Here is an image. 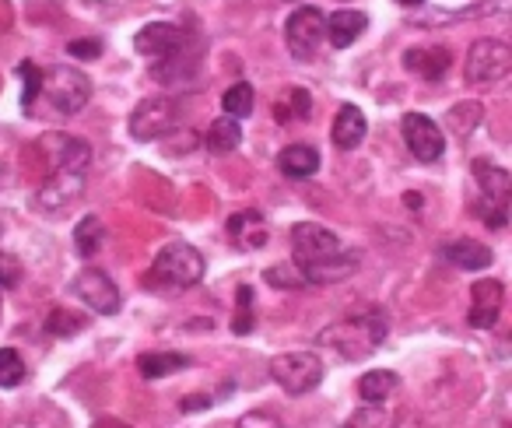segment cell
<instances>
[{
	"label": "cell",
	"instance_id": "obj_1",
	"mask_svg": "<svg viewBox=\"0 0 512 428\" xmlns=\"http://www.w3.org/2000/svg\"><path fill=\"white\" fill-rule=\"evenodd\" d=\"M295 264L306 274L309 285H334L358 271V253L348 250L330 229L313 222H299L292 229Z\"/></svg>",
	"mask_w": 512,
	"mask_h": 428
},
{
	"label": "cell",
	"instance_id": "obj_2",
	"mask_svg": "<svg viewBox=\"0 0 512 428\" xmlns=\"http://www.w3.org/2000/svg\"><path fill=\"white\" fill-rule=\"evenodd\" d=\"M134 46L141 57L151 60V74H155V78L165 71V67H176V71H172V81H179V78H190V74L183 71V64L190 67V71L197 67L200 46L193 43L179 25H169V22L144 25V29L137 32Z\"/></svg>",
	"mask_w": 512,
	"mask_h": 428
},
{
	"label": "cell",
	"instance_id": "obj_3",
	"mask_svg": "<svg viewBox=\"0 0 512 428\" xmlns=\"http://www.w3.org/2000/svg\"><path fill=\"white\" fill-rule=\"evenodd\" d=\"M204 278V257L190 243H172L151 260V271L144 274V288L158 295H176L200 285Z\"/></svg>",
	"mask_w": 512,
	"mask_h": 428
},
{
	"label": "cell",
	"instance_id": "obj_4",
	"mask_svg": "<svg viewBox=\"0 0 512 428\" xmlns=\"http://www.w3.org/2000/svg\"><path fill=\"white\" fill-rule=\"evenodd\" d=\"M383 341H386V320L379 313H358V316H348V320L330 323L327 330H320L323 348L348 358V362L369 358Z\"/></svg>",
	"mask_w": 512,
	"mask_h": 428
},
{
	"label": "cell",
	"instance_id": "obj_5",
	"mask_svg": "<svg viewBox=\"0 0 512 428\" xmlns=\"http://www.w3.org/2000/svg\"><path fill=\"white\" fill-rule=\"evenodd\" d=\"M39 88H43L46 102H50L60 116L81 113V109L88 106V99H92V81H88V74H81L78 67H67V64L50 67V71L43 74V81H39Z\"/></svg>",
	"mask_w": 512,
	"mask_h": 428
},
{
	"label": "cell",
	"instance_id": "obj_6",
	"mask_svg": "<svg viewBox=\"0 0 512 428\" xmlns=\"http://www.w3.org/2000/svg\"><path fill=\"white\" fill-rule=\"evenodd\" d=\"M474 179H477V186H481V200H484V207L477 211L481 222L488 225V229H505V222H509V193H512L509 172L498 169V165H488L484 158H477Z\"/></svg>",
	"mask_w": 512,
	"mask_h": 428
},
{
	"label": "cell",
	"instance_id": "obj_7",
	"mask_svg": "<svg viewBox=\"0 0 512 428\" xmlns=\"http://www.w3.org/2000/svg\"><path fill=\"white\" fill-rule=\"evenodd\" d=\"M512 71V50L502 39H477L463 60V74L470 85H498Z\"/></svg>",
	"mask_w": 512,
	"mask_h": 428
},
{
	"label": "cell",
	"instance_id": "obj_8",
	"mask_svg": "<svg viewBox=\"0 0 512 428\" xmlns=\"http://www.w3.org/2000/svg\"><path fill=\"white\" fill-rule=\"evenodd\" d=\"M271 379L292 397H302V393L316 390L323 379V362L313 355V351H285L271 362Z\"/></svg>",
	"mask_w": 512,
	"mask_h": 428
},
{
	"label": "cell",
	"instance_id": "obj_9",
	"mask_svg": "<svg viewBox=\"0 0 512 428\" xmlns=\"http://www.w3.org/2000/svg\"><path fill=\"white\" fill-rule=\"evenodd\" d=\"M285 43L292 50V57L313 60L320 53V46L327 43V15L320 8H299L292 11V18L285 22Z\"/></svg>",
	"mask_w": 512,
	"mask_h": 428
},
{
	"label": "cell",
	"instance_id": "obj_10",
	"mask_svg": "<svg viewBox=\"0 0 512 428\" xmlns=\"http://www.w3.org/2000/svg\"><path fill=\"white\" fill-rule=\"evenodd\" d=\"M179 127V102L169 95H151L130 113V134L137 141H158Z\"/></svg>",
	"mask_w": 512,
	"mask_h": 428
},
{
	"label": "cell",
	"instance_id": "obj_11",
	"mask_svg": "<svg viewBox=\"0 0 512 428\" xmlns=\"http://www.w3.org/2000/svg\"><path fill=\"white\" fill-rule=\"evenodd\" d=\"M71 292L78 295L88 309H95V313H102V316L120 313V288H116L113 278H109L106 271H99V267H85V271L74 274Z\"/></svg>",
	"mask_w": 512,
	"mask_h": 428
},
{
	"label": "cell",
	"instance_id": "obj_12",
	"mask_svg": "<svg viewBox=\"0 0 512 428\" xmlns=\"http://www.w3.org/2000/svg\"><path fill=\"white\" fill-rule=\"evenodd\" d=\"M39 151L50 162V169H67V172H85L88 162H92V148H88L85 137L74 134H60V130H50V134L39 137Z\"/></svg>",
	"mask_w": 512,
	"mask_h": 428
},
{
	"label": "cell",
	"instance_id": "obj_13",
	"mask_svg": "<svg viewBox=\"0 0 512 428\" xmlns=\"http://www.w3.org/2000/svg\"><path fill=\"white\" fill-rule=\"evenodd\" d=\"M404 141H407V148H411V155L418 158V162H425V165L439 162L442 151H446L442 127L428 120L425 113H407L404 116Z\"/></svg>",
	"mask_w": 512,
	"mask_h": 428
},
{
	"label": "cell",
	"instance_id": "obj_14",
	"mask_svg": "<svg viewBox=\"0 0 512 428\" xmlns=\"http://www.w3.org/2000/svg\"><path fill=\"white\" fill-rule=\"evenodd\" d=\"M85 190V172H67V169H57L50 179L43 183V190L36 193V207L43 214H60L74 204Z\"/></svg>",
	"mask_w": 512,
	"mask_h": 428
},
{
	"label": "cell",
	"instance_id": "obj_15",
	"mask_svg": "<svg viewBox=\"0 0 512 428\" xmlns=\"http://www.w3.org/2000/svg\"><path fill=\"white\" fill-rule=\"evenodd\" d=\"M502 299H505V288L502 281H477L470 288V327L477 330H488L498 323V313H502Z\"/></svg>",
	"mask_w": 512,
	"mask_h": 428
},
{
	"label": "cell",
	"instance_id": "obj_16",
	"mask_svg": "<svg viewBox=\"0 0 512 428\" xmlns=\"http://www.w3.org/2000/svg\"><path fill=\"white\" fill-rule=\"evenodd\" d=\"M228 239H232L239 250L253 253V250H264L271 232H267V222L260 218V211H239L228 218Z\"/></svg>",
	"mask_w": 512,
	"mask_h": 428
},
{
	"label": "cell",
	"instance_id": "obj_17",
	"mask_svg": "<svg viewBox=\"0 0 512 428\" xmlns=\"http://www.w3.org/2000/svg\"><path fill=\"white\" fill-rule=\"evenodd\" d=\"M404 67L425 81H439L453 67V57H449L446 46H414V50L404 53Z\"/></svg>",
	"mask_w": 512,
	"mask_h": 428
},
{
	"label": "cell",
	"instance_id": "obj_18",
	"mask_svg": "<svg viewBox=\"0 0 512 428\" xmlns=\"http://www.w3.org/2000/svg\"><path fill=\"white\" fill-rule=\"evenodd\" d=\"M369 29V18L362 15V11H337V15L327 18V43L334 46V50H348L351 43H358V36Z\"/></svg>",
	"mask_w": 512,
	"mask_h": 428
},
{
	"label": "cell",
	"instance_id": "obj_19",
	"mask_svg": "<svg viewBox=\"0 0 512 428\" xmlns=\"http://www.w3.org/2000/svg\"><path fill=\"white\" fill-rule=\"evenodd\" d=\"M330 134H334V144L344 151L358 148V144L365 141V116L358 106H341L334 116V127H330Z\"/></svg>",
	"mask_w": 512,
	"mask_h": 428
},
{
	"label": "cell",
	"instance_id": "obj_20",
	"mask_svg": "<svg viewBox=\"0 0 512 428\" xmlns=\"http://www.w3.org/2000/svg\"><path fill=\"white\" fill-rule=\"evenodd\" d=\"M278 165L285 176L292 179H309L313 172H320V151L313 144H288L278 155Z\"/></svg>",
	"mask_w": 512,
	"mask_h": 428
},
{
	"label": "cell",
	"instance_id": "obj_21",
	"mask_svg": "<svg viewBox=\"0 0 512 428\" xmlns=\"http://www.w3.org/2000/svg\"><path fill=\"white\" fill-rule=\"evenodd\" d=\"M442 257H449V264L463 267V271H484L495 260L488 246L474 243V239H456V243L442 246Z\"/></svg>",
	"mask_w": 512,
	"mask_h": 428
},
{
	"label": "cell",
	"instance_id": "obj_22",
	"mask_svg": "<svg viewBox=\"0 0 512 428\" xmlns=\"http://www.w3.org/2000/svg\"><path fill=\"white\" fill-rule=\"evenodd\" d=\"M204 144H207V151L211 155H228V151H235L242 144V127H239V120L235 116H218V120L207 127V137H204Z\"/></svg>",
	"mask_w": 512,
	"mask_h": 428
},
{
	"label": "cell",
	"instance_id": "obj_23",
	"mask_svg": "<svg viewBox=\"0 0 512 428\" xmlns=\"http://www.w3.org/2000/svg\"><path fill=\"white\" fill-rule=\"evenodd\" d=\"M397 386H400V376L397 372H390V369H372V372H365L362 379H358V397L365 400V404H383L386 397H393L397 393Z\"/></svg>",
	"mask_w": 512,
	"mask_h": 428
},
{
	"label": "cell",
	"instance_id": "obj_24",
	"mask_svg": "<svg viewBox=\"0 0 512 428\" xmlns=\"http://www.w3.org/2000/svg\"><path fill=\"white\" fill-rule=\"evenodd\" d=\"M186 365H190V358L179 355V351H155V355L137 358V369H141L144 379H165V376H172V372L186 369Z\"/></svg>",
	"mask_w": 512,
	"mask_h": 428
},
{
	"label": "cell",
	"instance_id": "obj_25",
	"mask_svg": "<svg viewBox=\"0 0 512 428\" xmlns=\"http://www.w3.org/2000/svg\"><path fill=\"white\" fill-rule=\"evenodd\" d=\"M309 92L306 88H288L285 95H281L278 102H274V116H278V123H288V120H306L309 116Z\"/></svg>",
	"mask_w": 512,
	"mask_h": 428
},
{
	"label": "cell",
	"instance_id": "obj_26",
	"mask_svg": "<svg viewBox=\"0 0 512 428\" xmlns=\"http://www.w3.org/2000/svg\"><path fill=\"white\" fill-rule=\"evenodd\" d=\"M253 102H256V95H253V85H249V81H235V85L221 95V109H225L228 116H235V120L253 113Z\"/></svg>",
	"mask_w": 512,
	"mask_h": 428
},
{
	"label": "cell",
	"instance_id": "obj_27",
	"mask_svg": "<svg viewBox=\"0 0 512 428\" xmlns=\"http://www.w3.org/2000/svg\"><path fill=\"white\" fill-rule=\"evenodd\" d=\"M102 236H106L102 222L95 214H88V218H81L78 229H74V246H78L81 257H95V250L102 246Z\"/></svg>",
	"mask_w": 512,
	"mask_h": 428
},
{
	"label": "cell",
	"instance_id": "obj_28",
	"mask_svg": "<svg viewBox=\"0 0 512 428\" xmlns=\"http://www.w3.org/2000/svg\"><path fill=\"white\" fill-rule=\"evenodd\" d=\"M25 379V358L11 348H0V386L11 390Z\"/></svg>",
	"mask_w": 512,
	"mask_h": 428
},
{
	"label": "cell",
	"instance_id": "obj_29",
	"mask_svg": "<svg viewBox=\"0 0 512 428\" xmlns=\"http://www.w3.org/2000/svg\"><path fill=\"white\" fill-rule=\"evenodd\" d=\"M267 285H274V288H281V292H288V288H306L309 281H306V274L299 271V264H278V267H271L267 271Z\"/></svg>",
	"mask_w": 512,
	"mask_h": 428
},
{
	"label": "cell",
	"instance_id": "obj_30",
	"mask_svg": "<svg viewBox=\"0 0 512 428\" xmlns=\"http://www.w3.org/2000/svg\"><path fill=\"white\" fill-rule=\"evenodd\" d=\"M477 123H481V106L477 102H463V106H453V113H449V127L456 134H470Z\"/></svg>",
	"mask_w": 512,
	"mask_h": 428
},
{
	"label": "cell",
	"instance_id": "obj_31",
	"mask_svg": "<svg viewBox=\"0 0 512 428\" xmlns=\"http://www.w3.org/2000/svg\"><path fill=\"white\" fill-rule=\"evenodd\" d=\"M25 278V267L18 257H11V253H0V288H18Z\"/></svg>",
	"mask_w": 512,
	"mask_h": 428
},
{
	"label": "cell",
	"instance_id": "obj_32",
	"mask_svg": "<svg viewBox=\"0 0 512 428\" xmlns=\"http://www.w3.org/2000/svg\"><path fill=\"white\" fill-rule=\"evenodd\" d=\"M249 302H253V292L242 285L239 288V309H235V320H232L235 334H249V330H253V309H249Z\"/></svg>",
	"mask_w": 512,
	"mask_h": 428
},
{
	"label": "cell",
	"instance_id": "obj_33",
	"mask_svg": "<svg viewBox=\"0 0 512 428\" xmlns=\"http://www.w3.org/2000/svg\"><path fill=\"white\" fill-rule=\"evenodd\" d=\"M81 327H85V320H78V316H67L64 309H53L50 320H46V330H50V334H78Z\"/></svg>",
	"mask_w": 512,
	"mask_h": 428
},
{
	"label": "cell",
	"instance_id": "obj_34",
	"mask_svg": "<svg viewBox=\"0 0 512 428\" xmlns=\"http://www.w3.org/2000/svg\"><path fill=\"white\" fill-rule=\"evenodd\" d=\"M22 74L29 78V88H25V106H32V99H36V92H39V74H36V67H29V64H22Z\"/></svg>",
	"mask_w": 512,
	"mask_h": 428
},
{
	"label": "cell",
	"instance_id": "obj_35",
	"mask_svg": "<svg viewBox=\"0 0 512 428\" xmlns=\"http://www.w3.org/2000/svg\"><path fill=\"white\" fill-rule=\"evenodd\" d=\"M67 50H71L74 57H99L102 46H99V43H71Z\"/></svg>",
	"mask_w": 512,
	"mask_h": 428
},
{
	"label": "cell",
	"instance_id": "obj_36",
	"mask_svg": "<svg viewBox=\"0 0 512 428\" xmlns=\"http://www.w3.org/2000/svg\"><path fill=\"white\" fill-rule=\"evenodd\" d=\"M351 421H355V425H362V421H376V425H383L386 414L383 411H358V414H351Z\"/></svg>",
	"mask_w": 512,
	"mask_h": 428
},
{
	"label": "cell",
	"instance_id": "obj_37",
	"mask_svg": "<svg viewBox=\"0 0 512 428\" xmlns=\"http://www.w3.org/2000/svg\"><path fill=\"white\" fill-rule=\"evenodd\" d=\"M211 400L200 397V393H193V400H183V411H200V407H207Z\"/></svg>",
	"mask_w": 512,
	"mask_h": 428
},
{
	"label": "cell",
	"instance_id": "obj_38",
	"mask_svg": "<svg viewBox=\"0 0 512 428\" xmlns=\"http://www.w3.org/2000/svg\"><path fill=\"white\" fill-rule=\"evenodd\" d=\"M404 200H407V204H411V207H414V211H418V207H421V197H418V193H407V197H404Z\"/></svg>",
	"mask_w": 512,
	"mask_h": 428
},
{
	"label": "cell",
	"instance_id": "obj_39",
	"mask_svg": "<svg viewBox=\"0 0 512 428\" xmlns=\"http://www.w3.org/2000/svg\"><path fill=\"white\" fill-rule=\"evenodd\" d=\"M397 4H404V8H421L425 0H397Z\"/></svg>",
	"mask_w": 512,
	"mask_h": 428
}]
</instances>
